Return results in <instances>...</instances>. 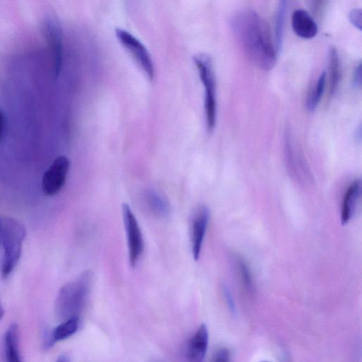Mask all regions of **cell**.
<instances>
[{
  "label": "cell",
  "instance_id": "cell-1",
  "mask_svg": "<svg viewBox=\"0 0 362 362\" xmlns=\"http://www.w3.org/2000/svg\"><path fill=\"white\" fill-rule=\"evenodd\" d=\"M231 26L239 46L254 66L265 71L275 67L277 50L267 22L258 13L241 9L232 16Z\"/></svg>",
  "mask_w": 362,
  "mask_h": 362
},
{
  "label": "cell",
  "instance_id": "cell-2",
  "mask_svg": "<svg viewBox=\"0 0 362 362\" xmlns=\"http://www.w3.org/2000/svg\"><path fill=\"white\" fill-rule=\"evenodd\" d=\"M93 273L86 270L75 280L60 289L56 301V313L59 318L66 321L79 318L86 306L93 284Z\"/></svg>",
  "mask_w": 362,
  "mask_h": 362
},
{
  "label": "cell",
  "instance_id": "cell-3",
  "mask_svg": "<svg viewBox=\"0 0 362 362\" xmlns=\"http://www.w3.org/2000/svg\"><path fill=\"white\" fill-rule=\"evenodd\" d=\"M2 224L0 264L3 277L8 278L20 260L26 231L23 224L12 218H2Z\"/></svg>",
  "mask_w": 362,
  "mask_h": 362
},
{
  "label": "cell",
  "instance_id": "cell-4",
  "mask_svg": "<svg viewBox=\"0 0 362 362\" xmlns=\"http://www.w3.org/2000/svg\"><path fill=\"white\" fill-rule=\"evenodd\" d=\"M204 87V112L207 131L213 132L217 122L216 83L212 59L206 54L193 57Z\"/></svg>",
  "mask_w": 362,
  "mask_h": 362
},
{
  "label": "cell",
  "instance_id": "cell-5",
  "mask_svg": "<svg viewBox=\"0 0 362 362\" xmlns=\"http://www.w3.org/2000/svg\"><path fill=\"white\" fill-rule=\"evenodd\" d=\"M43 35L53 57L54 73L57 77L61 73L64 59V40L61 26L56 17L46 13L42 20Z\"/></svg>",
  "mask_w": 362,
  "mask_h": 362
},
{
  "label": "cell",
  "instance_id": "cell-6",
  "mask_svg": "<svg viewBox=\"0 0 362 362\" xmlns=\"http://www.w3.org/2000/svg\"><path fill=\"white\" fill-rule=\"evenodd\" d=\"M123 217L127 236L130 264L135 268L144 249V238L140 227L129 204L122 206Z\"/></svg>",
  "mask_w": 362,
  "mask_h": 362
},
{
  "label": "cell",
  "instance_id": "cell-7",
  "mask_svg": "<svg viewBox=\"0 0 362 362\" xmlns=\"http://www.w3.org/2000/svg\"><path fill=\"white\" fill-rule=\"evenodd\" d=\"M70 162L66 156L57 158L45 172L42 189L47 196H54L64 187L69 173Z\"/></svg>",
  "mask_w": 362,
  "mask_h": 362
},
{
  "label": "cell",
  "instance_id": "cell-8",
  "mask_svg": "<svg viewBox=\"0 0 362 362\" xmlns=\"http://www.w3.org/2000/svg\"><path fill=\"white\" fill-rule=\"evenodd\" d=\"M115 34L120 43L129 50L148 78L153 80L155 77V67L152 57L145 46L123 28H117Z\"/></svg>",
  "mask_w": 362,
  "mask_h": 362
},
{
  "label": "cell",
  "instance_id": "cell-9",
  "mask_svg": "<svg viewBox=\"0 0 362 362\" xmlns=\"http://www.w3.org/2000/svg\"><path fill=\"white\" fill-rule=\"evenodd\" d=\"M209 217V208L205 205H200L196 209L192 218L191 240L193 258L196 261L199 260L200 256Z\"/></svg>",
  "mask_w": 362,
  "mask_h": 362
},
{
  "label": "cell",
  "instance_id": "cell-10",
  "mask_svg": "<svg viewBox=\"0 0 362 362\" xmlns=\"http://www.w3.org/2000/svg\"><path fill=\"white\" fill-rule=\"evenodd\" d=\"M294 32L300 38L311 39L318 34V25L310 14L303 9L294 12L292 17Z\"/></svg>",
  "mask_w": 362,
  "mask_h": 362
},
{
  "label": "cell",
  "instance_id": "cell-11",
  "mask_svg": "<svg viewBox=\"0 0 362 362\" xmlns=\"http://www.w3.org/2000/svg\"><path fill=\"white\" fill-rule=\"evenodd\" d=\"M209 344V333L206 325H201L191 339L187 350L189 362H204Z\"/></svg>",
  "mask_w": 362,
  "mask_h": 362
},
{
  "label": "cell",
  "instance_id": "cell-12",
  "mask_svg": "<svg viewBox=\"0 0 362 362\" xmlns=\"http://www.w3.org/2000/svg\"><path fill=\"white\" fill-rule=\"evenodd\" d=\"M361 194V182L357 179L349 186L343 197L341 209V222L343 225L354 217Z\"/></svg>",
  "mask_w": 362,
  "mask_h": 362
},
{
  "label": "cell",
  "instance_id": "cell-13",
  "mask_svg": "<svg viewBox=\"0 0 362 362\" xmlns=\"http://www.w3.org/2000/svg\"><path fill=\"white\" fill-rule=\"evenodd\" d=\"M144 200L150 212L160 218L169 217L171 205L168 200L155 189H149L144 192Z\"/></svg>",
  "mask_w": 362,
  "mask_h": 362
},
{
  "label": "cell",
  "instance_id": "cell-14",
  "mask_svg": "<svg viewBox=\"0 0 362 362\" xmlns=\"http://www.w3.org/2000/svg\"><path fill=\"white\" fill-rule=\"evenodd\" d=\"M4 350L7 362H22L19 347V329L15 323L12 324L6 331Z\"/></svg>",
  "mask_w": 362,
  "mask_h": 362
},
{
  "label": "cell",
  "instance_id": "cell-15",
  "mask_svg": "<svg viewBox=\"0 0 362 362\" xmlns=\"http://www.w3.org/2000/svg\"><path fill=\"white\" fill-rule=\"evenodd\" d=\"M236 269L238 274L240 282L245 292L253 296L256 294V285L251 270L245 259L236 256L234 257Z\"/></svg>",
  "mask_w": 362,
  "mask_h": 362
},
{
  "label": "cell",
  "instance_id": "cell-16",
  "mask_svg": "<svg viewBox=\"0 0 362 362\" xmlns=\"http://www.w3.org/2000/svg\"><path fill=\"white\" fill-rule=\"evenodd\" d=\"M330 95L334 96L339 86L341 78V61L338 51L332 48L329 53Z\"/></svg>",
  "mask_w": 362,
  "mask_h": 362
},
{
  "label": "cell",
  "instance_id": "cell-17",
  "mask_svg": "<svg viewBox=\"0 0 362 362\" xmlns=\"http://www.w3.org/2000/svg\"><path fill=\"white\" fill-rule=\"evenodd\" d=\"M79 318H73L64 321L51 331L55 343L63 341L75 335L79 327Z\"/></svg>",
  "mask_w": 362,
  "mask_h": 362
},
{
  "label": "cell",
  "instance_id": "cell-18",
  "mask_svg": "<svg viewBox=\"0 0 362 362\" xmlns=\"http://www.w3.org/2000/svg\"><path fill=\"white\" fill-rule=\"evenodd\" d=\"M287 8L288 2L283 0V1L280 2L276 11L275 19V46L277 53L280 52L283 47Z\"/></svg>",
  "mask_w": 362,
  "mask_h": 362
},
{
  "label": "cell",
  "instance_id": "cell-19",
  "mask_svg": "<svg viewBox=\"0 0 362 362\" xmlns=\"http://www.w3.org/2000/svg\"><path fill=\"white\" fill-rule=\"evenodd\" d=\"M326 77V72H323L309 92L307 100V108L309 112L315 111L322 99Z\"/></svg>",
  "mask_w": 362,
  "mask_h": 362
},
{
  "label": "cell",
  "instance_id": "cell-20",
  "mask_svg": "<svg viewBox=\"0 0 362 362\" xmlns=\"http://www.w3.org/2000/svg\"><path fill=\"white\" fill-rule=\"evenodd\" d=\"M231 354L228 348L222 347L214 354L211 362H230Z\"/></svg>",
  "mask_w": 362,
  "mask_h": 362
},
{
  "label": "cell",
  "instance_id": "cell-21",
  "mask_svg": "<svg viewBox=\"0 0 362 362\" xmlns=\"http://www.w3.org/2000/svg\"><path fill=\"white\" fill-rule=\"evenodd\" d=\"M362 13L361 9H354L350 11L349 19L351 23L361 31Z\"/></svg>",
  "mask_w": 362,
  "mask_h": 362
},
{
  "label": "cell",
  "instance_id": "cell-22",
  "mask_svg": "<svg viewBox=\"0 0 362 362\" xmlns=\"http://www.w3.org/2000/svg\"><path fill=\"white\" fill-rule=\"evenodd\" d=\"M223 294L230 312L233 314H235L236 313V309L234 300L231 291L226 285H224L223 287Z\"/></svg>",
  "mask_w": 362,
  "mask_h": 362
},
{
  "label": "cell",
  "instance_id": "cell-23",
  "mask_svg": "<svg viewBox=\"0 0 362 362\" xmlns=\"http://www.w3.org/2000/svg\"><path fill=\"white\" fill-rule=\"evenodd\" d=\"M353 85L356 88H360L361 86V64L356 67L353 75Z\"/></svg>",
  "mask_w": 362,
  "mask_h": 362
},
{
  "label": "cell",
  "instance_id": "cell-24",
  "mask_svg": "<svg viewBox=\"0 0 362 362\" xmlns=\"http://www.w3.org/2000/svg\"><path fill=\"white\" fill-rule=\"evenodd\" d=\"M6 129V117L3 112L0 110V141L2 140Z\"/></svg>",
  "mask_w": 362,
  "mask_h": 362
},
{
  "label": "cell",
  "instance_id": "cell-25",
  "mask_svg": "<svg viewBox=\"0 0 362 362\" xmlns=\"http://www.w3.org/2000/svg\"><path fill=\"white\" fill-rule=\"evenodd\" d=\"M355 138H356V140L357 142H361V125H359V127L356 128Z\"/></svg>",
  "mask_w": 362,
  "mask_h": 362
},
{
  "label": "cell",
  "instance_id": "cell-26",
  "mask_svg": "<svg viewBox=\"0 0 362 362\" xmlns=\"http://www.w3.org/2000/svg\"><path fill=\"white\" fill-rule=\"evenodd\" d=\"M56 362H70L69 357L66 355L60 356Z\"/></svg>",
  "mask_w": 362,
  "mask_h": 362
},
{
  "label": "cell",
  "instance_id": "cell-27",
  "mask_svg": "<svg viewBox=\"0 0 362 362\" xmlns=\"http://www.w3.org/2000/svg\"><path fill=\"white\" fill-rule=\"evenodd\" d=\"M5 315V310L3 309V307L1 303V301H0V321H1Z\"/></svg>",
  "mask_w": 362,
  "mask_h": 362
},
{
  "label": "cell",
  "instance_id": "cell-28",
  "mask_svg": "<svg viewBox=\"0 0 362 362\" xmlns=\"http://www.w3.org/2000/svg\"><path fill=\"white\" fill-rule=\"evenodd\" d=\"M260 362H270V361H260Z\"/></svg>",
  "mask_w": 362,
  "mask_h": 362
}]
</instances>
